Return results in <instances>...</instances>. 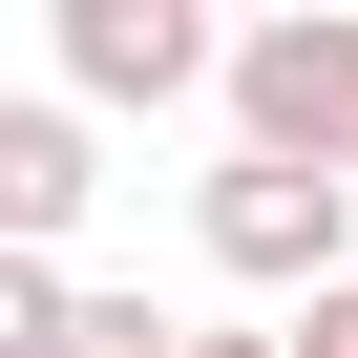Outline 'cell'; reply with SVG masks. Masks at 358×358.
Instances as JSON below:
<instances>
[{"instance_id":"1","label":"cell","mask_w":358,"mask_h":358,"mask_svg":"<svg viewBox=\"0 0 358 358\" xmlns=\"http://www.w3.org/2000/svg\"><path fill=\"white\" fill-rule=\"evenodd\" d=\"M190 253L232 274V295H274V316H316L337 274H358V190H337V169H211V190H190Z\"/></svg>"},{"instance_id":"2","label":"cell","mask_w":358,"mask_h":358,"mask_svg":"<svg viewBox=\"0 0 358 358\" xmlns=\"http://www.w3.org/2000/svg\"><path fill=\"white\" fill-rule=\"evenodd\" d=\"M232 148H253V169H337V190H358V0H295V22L232 43Z\"/></svg>"},{"instance_id":"3","label":"cell","mask_w":358,"mask_h":358,"mask_svg":"<svg viewBox=\"0 0 358 358\" xmlns=\"http://www.w3.org/2000/svg\"><path fill=\"white\" fill-rule=\"evenodd\" d=\"M64 106L127 127V106H232V43L190 0H64Z\"/></svg>"},{"instance_id":"4","label":"cell","mask_w":358,"mask_h":358,"mask_svg":"<svg viewBox=\"0 0 358 358\" xmlns=\"http://www.w3.org/2000/svg\"><path fill=\"white\" fill-rule=\"evenodd\" d=\"M85 190H106V127H85L64 85H0V253H64Z\"/></svg>"},{"instance_id":"5","label":"cell","mask_w":358,"mask_h":358,"mask_svg":"<svg viewBox=\"0 0 358 358\" xmlns=\"http://www.w3.org/2000/svg\"><path fill=\"white\" fill-rule=\"evenodd\" d=\"M64 337H85V274L64 253H0V358H64Z\"/></svg>"},{"instance_id":"6","label":"cell","mask_w":358,"mask_h":358,"mask_svg":"<svg viewBox=\"0 0 358 358\" xmlns=\"http://www.w3.org/2000/svg\"><path fill=\"white\" fill-rule=\"evenodd\" d=\"M64 358H190V316H148V295H85V337Z\"/></svg>"},{"instance_id":"7","label":"cell","mask_w":358,"mask_h":358,"mask_svg":"<svg viewBox=\"0 0 358 358\" xmlns=\"http://www.w3.org/2000/svg\"><path fill=\"white\" fill-rule=\"evenodd\" d=\"M274 337H295V358H358V274H337L316 316H274Z\"/></svg>"},{"instance_id":"8","label":"cell","mask_w":358,"mask_h":358,"mask_svg":"<svg viewBox=\"0 0 358 358\" xmlns=\"http://www.w3.org/2000/svg\"><path fill=\"white\" fill-rule=\"evenodd\" d=\"M190 358H295V337H190Z\"/></svg>"}]
</instances>
